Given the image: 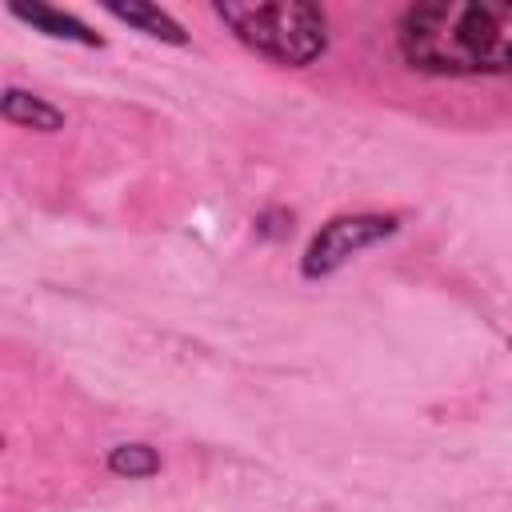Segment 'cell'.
<instances>
[{"label":"cell","mask_w":512,"mask_h":512,"mask_svg":"<svg viewBox=\"0 0 512 512\" xmlns=\"http://www.w3.org/2000/svg\"><path fill=\"white\" fill-rule=\"evenodd\" d=\"M396 232V220L392 216H376V212H352V216H332L304 248V260H300V272L308 280H320V276H332L336 268H344L352 256L368 252L372 244L388 240Z\"/></svg>","instance_id":"3"},{"label":"cell","mask_w":512,"mask_h":512,"mask_svg":"<svg viewBox=\"0 0 512 512\" xmlns=\"http://www.w3.org/2000/svg\"><path fill=\"white\" fill-rule=\"evenodd\" d=\"M104 12L116 16V20H124V24L136 28V32L152 36V40H164V44H184V40H188L184 28H180L164 8H156V4H148V0H128V4H124V0H108Z\"/></svg>","instance_id":"5"},{"label":"cell","mask_w":512,"mask_h":512,"mask_svg":"<svg viewBox=\"0 0 512 512\" xmlns=\"http://www.w3.org/2000/svg\"><path fill=\"white\" fill-rule=\"evenodd\" d=\"M108 468L116 476H128V480H144V476H156L160 472V452L152 444H116L108 452Z\"/></svg>","instance_id":"7"},{"label":"cell","mask_w":512,"mask_h":512,"mask_svg":"<svg viewBox=\"0 0 512 512\" xmlns=\"http://www.w3.org/2000/svg\"><path fill=\"white\" fill-rule=\"evenodd\" d=\"M400 56L432 76L512 68V0H428L400 16Z\"/></svg>","instance_id":"1"},{"label":"cell","mask_w":512,"mask_h":512,"mask_svg":"<svg viewBox=\"0 0 512 512\" xmlns=\"http://www.w3.org/2000/svg\"><path fill=\"white\" fill-rule=\"evenodd\" d=\"M216 16L236 32L240 44L288 68H304L328 48L324 8L308 0H220Z\"/></svg>","instance_id":"2"},{"label":"cell","mask_w":512,"mask_h":512,"mask_svg":"<svg viewBox=\"0 0 512 512\" xmlns=\"http://www.w3.org/2000/svg\"><path fill=\"white\" fill-rule=\"evenodd\" d=\"M0 112L8 124H20V128H36V132H60L64 128V112L24 88H8L0 96Z\"/></svg>","instance_id":"6"},{"label":"cell","mask_w":512,"mask_h":512,"mask_svg":"<svg viewBox=\"0 0 512 512\" xmlns=\"http://www.w3.org/2000/svg\"><path fill=\"white\" fill-rule=\"evenodd\" d=\"M508 348H512V344H508Z\"/></svg>","instance_id":"8"},{"label":"cell","mask_w":512,"mask_h":512,"mask_svg":"<svg viewBox=\"0 0 512 512\" xmlns=\"http://www.w3.org/2000/svg\"><path fill=\"white\" fill-rule=\"evenodd\" d=\"M8 12H12L16 20H24V24H32L36 32L52 36V40H72V44H84V48H100V44H104V40H100L84 20H76V16H68V12H60V8L12 0V4H8Z\"/></svg>","instance_id":"4"}]
</instances>
